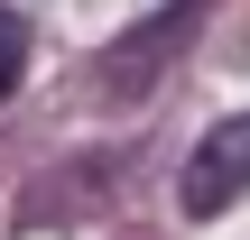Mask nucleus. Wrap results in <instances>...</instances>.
Instances as JSON below:
<instances>
[{
    "label": "nucleus",
    "instance_id": "obj_4",
    "mask_svg": "<svg viewBox=\"0 0 250 240\" xmlns=\"http://www.w3.org/2000/svg\"><path fill=\"white\" fill-rule=\"evenodd\" d=\"M28 83V18L19 9H0V102Z\"/></svg>",
    "mask_w": 250,
    "mask_h": 240
},
{
    "label": "nucleus",
    "instance_id": "obj_1",
    "mask_svg": "<svg viewBox=\"0 0 250 240\" xmlns=\"http://www.w3.org/2000/svg\"><path fill=\"white\" fill-rule=\"evenodd\" d=\"M204 18H213V0H158L148 18H130V28L102 46V92H111V102L158 92V83H167V65L204 37Z\"/></svg>",
    "mask_w": 250,
    "mask_h": 240
},
{
    "label": "nucleus",
    "instance_id": "obj_2",
    "mask_svg": "<svg viewBox=\"0 0 250 240\" xmlns=\"http://www.w3.org/2000/svg\"><path fill=\"white\" fill-rule=\"evenodd\" d=\"M241 194H250V111H241V120H223V129H204V148H195L186 176H176V203H186L195 222L232 213Z\"/></svg>",
    "mask_w": 250,
    "mask_h": 240
},
{
    "label": "nucleus",
    "instance_id": "obj_3",
    "mask_svg": "<svg viewBox=\"0 0 250 240\" xmlns=\"http://www.w3.org/2000/svg\"><path fill=\"white\" fill-rule=\"evenodd\" d=\"M111 176H121V157H83V166H65V176L28 185L19 222H46V213H74V203H93V194H111Z\"/></svg>",
    "mask_w": 250,
    "mask_h": 240
}]
</instances>
